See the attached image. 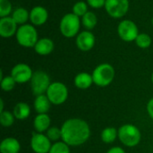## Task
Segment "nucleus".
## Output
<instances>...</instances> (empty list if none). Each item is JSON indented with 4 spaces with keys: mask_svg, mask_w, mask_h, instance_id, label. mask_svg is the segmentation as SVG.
Instances as JSON below:
<instances>
[{
    "mask_svg": "<svg viewBox=\"0 0 153 153\" xmlns=\"http://www.w3.org/2000/svg\"><path fill=\"white\" fill-rule=\"evenodd\" d=\"M62 140L69 146H79L88 141L91 129L86 121L80 118L66 120L62 127Z\"/></svg>",
    "mask_w": 153,
    "mask_h": 153,
    "instance_id": "nucleus-1",
    "label": "nucleus"
},
{
    "mask_svg": "<svg viewBox=\"0 0 153 153\" xmlns=\"http://www.w3.org/2000/svg\"><path fill=\"white\" fill-rule=\"evenodd\" d=\"M93 83L100 87L109 85L115 78V69L109 64H101L98 65L92 73Z\"/></svg>",
    "mask_w": 153,
    "mask_h": 153,
    "instance_id": "nucleus-2",
    "label": "nucleus"
},
{
    "mask_svg": "<svg viewBox=\"0 0 153 153\" xmlns=\"http://www.w3.org/2000/svg\"><path fill=\"white\" fill-rule=\"evenodd\" d=\"M15 35L19 45L24 48H34L39 40L37 30L30 24L21 25Z\"/></svg>",
    "mask_w": 153,
    "mask_h": 153,
    "instance_id": "nucleus-3",
    "label": "nucleus"
},
{
    "mask_svg": "<svg viewBox=\"0 0 153 153\" xmlns=\"http://www.w3.org/2000/svg\"><path fill=\"white\" fill-rule=\"evenodd\" d=\"M141 132L134 125L126 124L118 129V138L120 142L127 147H134L141 141Z\"/></svg>",
    "mask_w": 153,
    "mask_h": 153,
    "instance_id": "nucleus-4",
    "label": "nucleus"
},
{
    "mask_svg": "<svg viewBox=\"0 0 153 153\" xmlns=\"http://www.w3.org/2000/svg\"><path fill=\"white\" fill-rule=\"evenodd\" d=\"M81 26L79 16L74 13H67L60 21V31L65 38H73L78 35Z\"/></svg>",
    "mask_w": 153,
    "mask_h": 153,
    "instance_id": "nucleus-5",
    "label": "nucleus"
},
{
    "mask_svg": "<svg viewBox=\"0 0 153 153\" xmlns=\"http://www.w3.org/2000/svg\"><path fill=\"white\" fill-rule=\"evenodd\" d=\"M46 95L52 104L61 105L65 103L68 98V90L64 83L60 82H55L49 85Z\"/></svg>",
    "mask_w": 153,
    "mask_h": 153,
    "instance_id": "nucleus-6",
    "label": "nucleus"
},
{
    "mask_svg": "<svg viewBox=\"0 0 153 153\" xmlns=\"http://www.w3.org/2000/svg\"><path fill=\"white\" fill-rule=\"evenodd\" d=\"M50 84V79L47 73L43 71H36L33 73L30 79V86L32 93L35 96L42 95L47 92Z\"/></svg>",
    "mask_w": 153,
    "mask_h": 153,
    "instance_id": "nucleus-7",
    "label": "nucleus"
},
{
    "mask_svg": "<svg viewBox=\"0 0 153 153\" xmlns=\"http://www.w3.org/2000/svg\"><path fill=\"white\" fill-rule=\"evenodd\" d=\"M117 33L121 39L126 42H131L136 39L139 35L137 25L131 20H124L119 22Z\"/></svg>",
    "mask_w": 153,
    "mask_h": 153,
    "instance_id": "nucleus-8",
    "label": "nucleus"
},
{
    "mask_svg": "<svg viewBox=\"0 0 153 153\" xmlns=\"http://www.w3.org/2000/svg\"><path fill=\"white\" fill-rule=\"evenodd\" d=\"M106 12L113 18H121L129 10V0H106Z\"/></svg>",
    "mask_w": 153,
    "mask_h": 153,
    "instance_id": "nucleus-9",
    "label": "nucleus"
},
{
    "mask_svg": "<svg viewBox=\"0 0 153 153\" xmlns=\"http://www.w3.org/2000/svg\"><path fill=\"white\" fill-rule=\"evenodd\" d=\"M30 146L34 152L48 153L51 149V141L41 133H33L30 140Z\"/></svg>",
    "mask_w": 153,
    "mask_h": 153,
    "instance_id": "nucleus-10",
    "label": "nucleus"
},
{
    "mask_svg": "<svg viewBox=\"0 0 153 153\" xmlns=\"http://www.w3.org/2000/svg\"><path fill=\"white\" fill-rule=\"evenodd\" d=\"M33 75L31 68L26 64H18L11 71V76L17 83H25L30 81Z\"/></svg>",
    "mask_w": 153,
    "mask_h": 153,
    "instance_id": "nucleus-11",
    "label": "nucleus"
},
{
    "mask_svg": "<svg viewBox=\"0 0 153 153\" xmlns=\"http://www.w3.org/2000/svg\"><path fill=\"white\" fill-rule=\"evenodd\" d=\"M95 45V37L89 30L79 33L76 37V46L82 51H90Z\"/></svg>",
    "mask_w": 153,
    "mask_h": 153,
    "instance_id": "nucleus-12",
    "label": "nucleus"
},
{
    "mask_svg": "<svg viewBox=\"0 0 153 153\" xmlns=\"http://www.w3.org/2000/svg\"><path fill=\"white\" fill-rule=\"evenodd\" d=\"M17 23L10 17H3L0 20V35L3 38H11L17 32Z\"/></svg>",
    "mask_w": 153,
    "mask_h": 153,
    "instance_id": "nucleus-13",
    "label": "nucleus"
},
{
    "mask_svg": "<svg viewBox=\"0 0 153 153\" xmlns=\"http://www.w3.org/2000/svg\"><path fill=\"white\" fill-rule=\"evenodd\" d=\"M48 18V13L43 6L38 5L33 7L30 12V20L32 24L36 26H40L44 24Z\"/></svg>",
    "mask_w": 153,
    "mask_h": 153,
    "instance_id": "nucleus-14",
    "label": "nucleus"
},
{
    "mask_svg": "<svg viewBox=\"0 0 153 153\" xmlns=\"http://www.w3.org/2000/svg\"><path fill=\"white\" fill-rule=\"evenodd\" d=\"M54 42L50 39L44 38L38 40L34 47V50L37 54L40 56H47L54 50Z\"/></svg>",
    "mask_w": 153,
    "mask_h": 153,
    "instance_id": "nucleus-15",
    "label": "nucleus"
},
{
    "mask_svg": "<svg viewBox=\"0 0 153 153\" xmlns=\"http://www.w3.org/2000/svg\"><path fill=\"white\" fill-rule=\"evenodd\" d=\"M21 150L20 143L13 137L5 138L0 144L1 153H18Z\"/></svg>",
    "mask_w": 153,
    "mask_h": 153,
    "instance_id": "nucleus-16",
    "label": "nucleus"
},
{
    "mask_svg": "<svg viewBox=\"0 0 153 153\" xmlns=\"http://www.w3.org/2000/svg\"><path fill=\"white\" fill-rule=\"evenodd\" d=\"M50 117L48 114H39L33 121V126L38 133H43L48 131L50 127Z\"/></svg>",
    "mask_w": 153,
    "mask_h": 153,
    "instance_id": "nucleus-17",
    "label": "nucleus"
},
{
    "mask_svg": "<svg viewBox=\"0 0 153 153\" xmlns=\"http://www.w3.org/2000/svg\"><path fill=\"white\" fill-rule=\"evenodd\" d=\"M50 100L47 95H39L34 100V108L39 114H47L50 108Z\"/></svg>",
    "mask_w": 153,
    "mask_h": 153,
    "instance_id": "nucleus-18",
    "label": "nucleus"
},
{
    "mask_svg": "<svg viewBox=\"0 0 153 153\" xmlns=\"http://www.w3.org/2000/svg\"><path fill=\"white\" fill-rule=\"evenodd\" d=\"M93 83L92 75L88 73H80L74 78V84L78 89L86 90Z\"/></svg>",
    "mask_w": 153,
    "mask_h": 153,
    "instance_id": "nucleus-19",
    "label": "nucleus"
},
{
    "mask_svg": "<svg viewBox=\"0 0 153 153\" xmlns=\"http://www.w3.org/2000/svg\"><path fill=\"white\" fill-rule=\"evenodd\" d=\"M13 116L16 119L24 120L30 114V108L25 102H19L13 108Z\"/></svg>",
    "mask_w": 153,
    "mask_h": 153,
    "instance_id": "nucleus-20",
    "label": "nucleus"
},
{
    "mask_svg": "<svg viewBox=\"0 0 153 153\" xmlns=\"http://www.w3.org/2000/svg\"><path fill=\"white\" fill-rule=\"evenodd\" d=\"M11 17L14 20V22L17 24L23 25V24L26 23V22L30 18V13L25 8L19 7V8H16L12 13V16Z\"/></svg>",
    "mask_w": 153,
    "mask_h": 153,
    "instance_id": "nucleus-21",
    "label": "nucleus"
},
{
    "mask_svg": "<svg viewBox=\"0 0 153 153\" xmlns=\"http://www.w3.org/2000/svg\"><path fill=\"white\" fill-rule=\"evenodd\" d=\"M97 22H98V18L96 14L92 12H87L82 18V25L89 30H93L97 25Z\"/></svg>",
    "mask_w": 153,
    "mask_h": 153,
    "instance_id": "nucleus-22",
    "label": "nucleus"
},
{
    "mask_svg": "<svg viewBox=\"0 0 153 153\" xmlns=\"http://www.w3.org/2000/svg\"><path fill=\"white\" fill-rule=\"evenodd\" d=\"M118 136V131L114 127H107L101 132V140L105 143H112Z\"/></svg>",
    "mask_w": 153,
    "mask_h": 153,
    "instance_id": "nucleus-23",
    "label": "nucleus"
},
{
    "mask_svg": "<svg viewBox=\"0 0 153 153\" xmlns=\"http://www.w3.org/2000/svg\"><path fill=\"white\" fill-rule=\"evenodd\" d=\"M134 41L141 48H148L152 44V39L147 33H140Z\"/></svg>",
    "mask_w": 153,
    "mask_h": 153,
    "instance_id": "nucleus-24",
    "label": "nucleus"
},
{
    "mask_svg": "<svg viewBox=\"0 0 153 153\" xmlns=\"http://www.w3.org/2000/svg\"><path fill=\"white\" fill-rule=\"evenodd\" d=\"M14 116L13 113H11L9 111H3L0 113V122L1 125L4 127H9L13 124L14 121Z\"/></svg>",
    "mask_w": 153,
    "mask_h": 153,
    "instance_id": "nucleus-25",
    "label": "nucleus"
},
{
    "mask_svg": "<svg viewBox=\"0 0 153 153\" xmlns=\"http://www.w3.org/2000/svg\"><path fill=\"white\" fill-rule=\"evenodd\" d=\"M48 153H70V148L65 142H57L51 146Z\"/></svg>",
    "mask_w": 153,
    "mask_h": 153,
    "instance_id": "nucleus-26",
    "label": "nucleus"
},
{
    "mask_svg": "<svg viewBox=\"0 0 153 153\" xmlns=\"http://www.w3.org/2000/svg\"><path fill=\"white\" fill-rule=\"evenodd\" d=\"M88 12V6L87 4L83 1H79L74 4L73 6V13H74L77 16H83Z\"/></svg>",
    "mask_w": 153,
    "mask_h": 153,
    "instance_id": "nucleus-27",
    "label": "nucleus"
},
{
    "mask_svg": "<svg viewBox=\"0 0 153 153\" xmlns=\"http://www.w3.org/2000/svg\"><path fill=\"white\" fill-rule=\"evenodd\" d=\"M15 83V80L11 75L5 76L1 80V88L4 91H10L14 88Z\"/></svg>",
    "mask_w": 153,
    "mask_h": 153,
    "instance_id": "nucleus-28",
    "label": "nucleus"
},
{
    "mask_svg": "<svg viewBox=\"0 0 153 153\" xmlns=\"http://www.w3.org/2000/svg\"><path fill=\"white\" fill-rule=\"evenodd\" d=\"M12 13V4L9 0H0V17H7Z\"/></svg>",
    "mask_w": 153,
    "mask_h": 153,
    "instance_id": "nucleus-29",
    "label": "nucleus"
},
{
    "mask_svg": "<svg viewBox=\"0 0 153 153\" xmlns=\"http://www.w3.org/2000/svg\"><path fill=\"white\" fill-rule=\"evenodd\" d=\"M47 136L48 137V139L50 141H57L59 139H62V132H61V128H57V127H50L48 131H47Z\"/></svg>",
    "mask_w": 153,
    "mask_h": 153,
    "instance_id": "nucleus-30",
    "label": "nucleus"
},
{
    "mask_svg": "<svg viewBox=\"0 0 153 153\" xmlns=\"http://www.w3.org/2000/svg\"><path fill=\"white\" fill-rule=\"evenodd\" d=\"M87 4L94 9H99L105 6L106 0H87Z\"/></svg>",
    "mask_w": 153,
    "mask_h": 153,
    "instance_id": "nucleus-31",
    "label": "nucleus"
},
{
    "mask_svg": "<svg viewBox=\"0 0 153 153\" xmlns=\"http://www.w3.org/2000/svg\"><path fill=\"white\" fill-rule=\"evenodd\" d=\"M147 111L149 116L153 119V98L147 104Z\"/></svg>",
    "mask_w": 153,
    "mask_h": 153,
    "instance_id": "nucleus-32",
    "label": "nucleus"
},
{
    "mask_svg": "<svg viewBox=\"0 0 153 153\" xmlns=\"http://www.w3.org/2000/svg\"><path fill=\"white\" fill-rule=\"evenodd\" d=\"M107 153H126V152L124 151V149L120 147H113Z\"/></svg>",
    "mask_w": 153,
    "mask_h": 153,
    "instance_id": "nucleus-33",
    "label": "nucleus"
},
{
    "mask_svg": "<svg viewBox=\"0 0 153 153\" xmlns=\"http://www.w3.org/2000/svg\"><path fill=\"white\" fill-rule=\"evenodd\" d=\"M0 105H1V108H0V113L4 111V100L1 99L0 100Z\"/></svg>",
    "mask_w": 153,
    "mask_h": 153,
    "instance_id": "nucleus-34",
    "label": "nucleus"
},
{
    "mask_svg": "<svg viewBox=\"0 0 153 153\" xmlns=\"http://www.w3.org/2000/svg\"><path fill=\"white\" fill-rule=\"evenodd\" d=\"M152 82H153V73H152Z\"/></svg>",
    "mask_w": 153,
    "mask_h": 153,
    "instance_id": "nucleus-35",
    "label": "nucleus"
},
{
    "mask_svg": "<svg viewBox=\"0 0 153 153\" xmlns=\"http://www.w3.org/2000/svg\"><path fill=\"white\" fill-rule=\"evenodd\" d=\"M152 25H153V17H152Z\"/></svg>",
    "mask_w": 153,
    "mask_h": 153,
    "instance_id": "nucleus-36",
    "label": "nucleus"
}]
</instances>
